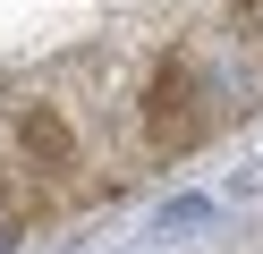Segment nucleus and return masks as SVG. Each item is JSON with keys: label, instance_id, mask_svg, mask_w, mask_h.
Masks as SVG:
<instances>
[{"label": "nucleus", "instance_id": "nucleus-1", "mask_svg": "<svg viewBox=\"0 0 263 254\" xmlns=\"http://www.w3.org/2000/svg\"><path fill=\"white\" fill-rule=\"evenodd\" d=\"M144 119H153V135H161V144H195V127H204V119H195V93H187V60H170V68H161V76H153V110H144Z\"/></svg>", "mask_w": 263, "mask_h": 254}, {"label": "nucleus", "instance_id": "nucleus-2", "mask_svg": "<svg viewBox=\"0 0 263 254\" xmlns=\"http://www.w3.org/2000/svg\"><path fill=\"white\" fill-rule=\"evenodd\" d=\"M17 144L34 152L43 169H68V161H77V135H68V119H60V110H43V102L17 119Z\"/></svg>", "mask_w": 263, "mask_h": 254}, {"label": "nucleus", "instance_id": "nucleus-3", "mask_svg": "<svg viewBox=\"0 0 263 254\" xmlns=\"http://www.w3.org/2000/svg\"><path fill=\"white\" fill-rule=\"evenodd\" d=\"M195 229H212V195H170L161 203V237H195Z\"/></svg>", "mask_w": 263, "mask_h": 254}, {"label": "nucleus", "instance_id": "nucleus-4", "mask_svg": "<svg viewBox=\"0 0 263 254\" xmlns=\"http://www.w3.org/2000/svg\"><path fill=\"white\" fill-rule=\"evenodd\" d=\"M9 246H17V220H0V254H9Z\"/></svg>", "mask_w": 263, "mask_h": 254}]
</instances>
